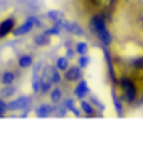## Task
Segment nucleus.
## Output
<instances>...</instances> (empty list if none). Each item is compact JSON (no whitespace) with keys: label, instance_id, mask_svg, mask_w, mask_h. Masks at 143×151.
Wrapping results in <instances>:
<instances>
[{"label":"nucleus","instance_id":"nucleus-20","mask_svg":"<svg viewBox=\"0 0 143 151\" xmlns=\"http://www.w3.org/2000/svg\"><path fill=\"white\" fill-rule=\"evenodd\" d=\"M54 65L61 70V72H64V70H66L67 67H69V65H71V60L67 59L66 55H61V57H57V59H56Z\"/></svg>","mask_w":143,"mask_h":151},{"label":"nucleus","instance_id":"nucleus-21","mask_svg":"<svg viewBox=\"0 0 143 151\" xmlns=\"http://www.w3.org/2000/svg\"><path fill=\"white\" fill-rule=\"evenodd\" d=\"M74 50H76L77 55H83V54H88L89 52V44L84 42V40H79V42L74 44Z\"/></svg>","mask_w":143,"mask_h":151},{"label":"nucleus","instance_id":"nucleus-28","mask_svg":"<svg viewBox=\"0 0 143 151\" xmlns=\"http://www.w3.org/2000/svg\"><path fill=\"white\" fill-rule=\"evenodd\" d=\"M32 92L34 94H39L40 92V77L32 79Z\"/></svg>","mask_w":143,"mask_h":151},{"label":"nucleus","instance_id":"nucleus-16","mask_svg":"<svg viewBox=\"0 0 143 151\" xmlns=\"http://www.w3.org/2000/svg\"><path fill=\"white\" fill-rule=\"evenodd\" d=\"M49 97L52 104H61V101H62V89L59 86H52V89L49 91Z\"/></svg>","mask_w":143,"mask_h":151},{"label":"nucleus","instance_id":"nucleus-26","mask_svg":"<svg viewBox=\"0 0 143 151\" xmlns=\"http://www.w3.org/2000/svg\"><path fill=\"white\" fill-rule=\"evenodd\" d=\"M7 113H9V104H7V99L0 97V118H4Z\"/></svg>","mask_w":143,"mask_h":151},{"label":"nucleus","instance_id":"nucleus-12","mask_svg":"<svg viewBox=\"0 0 143 151\" xmlns=\"http://www.w3.org/2000/svg\"><path fill=\"white\" fill-rule=\"evenodd\" d=\"M79 106H81V111H83L88 118H93V116H98V111H96V108H94L93 104L89 103V101H86V97L84 99H79Z\"/></svg>","mask_w":143,"mask_h":151},{"label":"nucleus","instance_id":"nucleus-13","mask_svg":"<svg viewBox=\"0 0 143 151\" xmlns=\"http://www.w3.org/2000/svg\"><path fill=\"white\" fill-rule=\"evenodd\" d=\"M17 79V72L15 70H10V69H7L4 70L2 74H0V84L2 86H7V84H14Z\"/></svg>","mask_w":143,"mask_h":151},{"label":"nucleus","instance_id":"nucleus-17","mask_svg":"<svg viewBox=\"0 0 143 151\" xmlns=\"http://www.w3.org/2000/svg\"><path fill=\"white\" fill-rule=\"evenodd\" d=\"M15 92H17V87L14 84H7V86H2V89H0V97L10 99V97L15 96Z\"/></svg>","mask_w":143,"mask_h":151},{"label":"nucleus","instance_id":"nucleus-27","mask_svg":"<svg viewBox=\"0 0 143 151\" xmlns=\"http://www.w3.org/2000/svg\"><path fill=\"white\" fill-rule=\"evenodd\" d=\"M64 55H66L69 60H72L77 54H76V50H74V47H71L69 44H66V50H64Z\"/></svg>","mask_w":143,"mask_h":151},{"label":"nucleus","instance_id":"nucleus-6","mask_svg":"<svg viewBox=\"0 0 143 151\" xmlns=\"http://www.w3.org/2000/svg\"><path fill=\"white\" fill-rule=\"evenodd\" d=\"M15 25H17V19L15 17H7V19H4V20L0 22V40L5 39V37H9V35L14 32Z\"/></svg>","mask_w":143,"mask_h":151},{"label":"nucleus","instance_id":"nucleus-9","mask_svg":"<svg viewBox=\"0 0 143 151\" xmlns=\"http://www.w3.org/2000/svg\"><path fill=\"white\" fill-rule=\"evenodd\" d=\"M111 99H113V106H115V111L118 116H123L125 114V109H123V97L118 96V91H116V84H111Z\"/></svg>","mask_w":143,"mask_h":151},{"label":"nucleus","instance_id":"nucleus-18","mask_svg":"<svg viewBox=\"0 0 143 151\" xmlns=\"http://www.w3.org/2000/svg\"><path fill=\"white\" fill-rule=\"evenodd\" d=\"M46 17L49 19L52 24L54 22H59V20H62V19H66V14L62 10H57V9H54V10H49V12H46Z\"/></svg>","mask_w":143,"mask_h":151},{"label":"nucleus","instance_id":"nucleus-24","mask_svg":"<svg viewBox=\"0 0 143 151\" xmlns=\"http://www.w3.org/2000/svg\"><path fill=\"white\" fill-rule=\"evenodd\" d=\"M44 32L47 34V35H51V37H52V35H61V34H62V29H61L59 25H54V24H52V27L44 29Z\"/></svg>","mask_w":143,"mask_h":151},{"label":"nucleus","instance_id":"nucleus-7","mask_svg":"<svg viewBox=\"0 0 143 151\" xmlns=\"http://www.w3.org/2000/svg\"><path fill=\"white\" fill-rule=\"evenodd\" d=\"M62 79L66 82H77L79 79H83V69L79 65H69L66 70H64V76Z\"/></svg>","mask_w":143,"mask_h":151},{"label":"nucleus","instance_id":"nucleus-19","mask_svg":"<svg viewBox=\"0 0 143 151\" xmlns=\"http://www.w3.org/2000/svg\"><path fill=\"white\" fill-rule=\"evenodd\" d=\"M89 103H91V104L94 106V108L98 109V116H101V114L105 113L106 106H105L103 103H101V101H99V97H96L94 94H91V92H89Z\"/></svg>","mask_w":143,"mask_h":151},{"label":"nucleus","instance_id":"nucleus-1","mask_svg":"<svg viewBox=\"0 0 143 151\" xmlns=\"http://www.w3.org/2000/svg\"><path fill=\"white\" fill-rule=\"evenodd\" d=\"M89 30L101 42V45H108L110 47L113 44V34L108 29V22H106L105 14H93L89 17Z\"/></svg>","mask_w":143,"mask_h":151},{"label":"nucleus","instance_id":"nucleus-4","mask_svg":"<svg viewBox=\"0 0 143 151\" xmlns=\"http://www.w3.org/2000/svg\"><path fill=\"white\" fill-rule=\"evenodd\" d=\"M32 103L30 96H19V97H10V101H7L9 104V113H15V111H22V109L29 108Z\"/></svg>","mask_w":143,"mask_h":151},{"label":"nucleus","instance_id":"nucleus-11","mask_svg":"<svg viewBox=\"0 0 143 151\" xmlns=\"http://www.w3.org/2000/svg\"><path fill=\"white\" fill-rule=\"evenodd\" d=\"M34 64V55L32 54H22L19 55V59H17V65H19V69H30Z\"/></svg>","mask_w":143,"mask_h":151},{"label":"nucleus","instance_id":"nucleus-3","mask_svg":"<svg viewBox=\"0 0 143 151\" xmlns=\"http://www.w3.org/2000/svg\"><path fill=\"white\" fill-rule=\"evenodd\" d=\"M37 19H39L37 15H29L27 19L19 25V27L15 25V29H14V32L12 34H14L15 37H24V35L30 34L32 32V29H34V25H35V22H37Z\"/></svg>","mask_w":143,"mask_h":151},{"label":"nucleus","instance_id":"nucleus-14","mask_svg":"<svg viewBox=\"0 0 143 151\" xmlns=\"http://www.w3.org/2000/svg\"><path fill=\"white\" fill-rule=\"evenodd\" d=\"M34 44L37 47H46L51 44V35H47L46 32H39L37 35H34Z\"/></svg>","mask_w":143,"mask_h":151},{"label":"nucleus","instance_id":"nucleus-23","mask_svg":"<svg viewBox=\"0 0 143 151\" xmlns=\"http://www.w3.org/2000/svg\"><path fill=\"white\" fill-rule=\"evenodd\" d=\"M89 62H91V57H89L88 54H83V55H79V57H77V65H79L83 70L89 65Z\"/></svg>","mask_w":143,"mask_h":151},{"label":"nucleus","instance_id":"nucleus-29","mask_svg":"<svg viewBox=\"0 0 143 151\" xmlns=\"http://www.w3.org/2000/svg\"><path fill=\"white\" fill-rule=\"evenodd\" d=\"M0 74H2V72H0Z\"/></svg>","mask_w":143,"mask_h":151},{"label":"nucleus","instance_id":"nucleus-5","mask_svg":"<svg viewBox=\"0 0 143 151\" xmlns=\"http://www.w3.org/2000/svg\"><path fill=\"white\" fill-rule=\"evenodd\" d=\"M54 25H59L62 30H66L67 34H71V35H84V29L77 24V22H72V20H66V19H62L59 22H54Z\"/></svg>","mask_w":143,"mask_h":151},{"label":"nucleus","instance_id":"nucleus-10","mask_svg":"<svg viewBox=\"0 0 143 151\" xmlns=\"http://www.w3.org/2000/svg\"><path fill=\"white\" fill-rule=\"evenodd\" d=\"M56 111V104H39L35 108V114L39 118H49Z\"/></svg>","mask_w":143,"mask_h":151},{"label":"nucleus","instance_id":"nucleus-8","mask_svg":"<svg viewBox=\"0 0 143 151\" xmlns=\"http://www.w3.org/2000/svg\"><path fill=\"white\" fill-rule=\"evenodd\" d=\"M72 92H74V97L76 99H84L86 96H89V84L84 79H79V81L76 82V86H74V89H72Z\"/></svg>","mask_w":143,"mask_h":151},{"label":"nucleus","instance_id":"nucleus-2","mask_svg":"<svg viewBox=\"0 0 143 151\" xmlns=\"http://www.w3.org/2000/svg\"><path fill=\"white\" fill-rule=\"evenodd\" d=\"M116 84L121 87V91H123V99L126 101V104L133 106L135 101H136V94H138L136 86H135V81L130 79L128 76H120Z\"/></svg>","mask_w":143,"mask_h":151},{"label":"nucleus","instance_id":"nucleus-22","mask_svg":"<svg viewBox=\"0 0 143 151\" xmlns=\"http://www.w3.org/2000/svg\"><path fill=\"white\" fill-rule=\"evenodd\" d=\"M42 69H44V64L39 60V62H34L32 64V79H37V77H40V72H42Z\"/></svg>","mask_w":143,"mask_h":151},{"label":"nucleus","instance_id":"nucleus-15","mask_svg":"<svg viewBox=\"0 0 143 151\" xmlns=\"http://www.w3.org/2000/svg\"><path fill=\"white\" fill-rule=\"evenodd\" d=\"M62 106H64L69 113L74 114V116H83V113L76 108V101H74L72 97H66V99H64V103H62Z\"/></svg>","mask_w":143,"mask_h":151},{"label":"nucleus","instance_id":"nucleus-25","mask_svg":"<svg viewBox=\"0 0 143 151\" xmlns=\"http://www.w3.org/2000/svg\"><path fill=\"white\" fill-rule=\"evenodd\" d=\"M67 113H69V111H67L66 108H64V106H62V104H56V111H54V114L56 116H57V118H64V116H67Z\"/></svg>","mask_w":143,"mask_h":151}]
</instances>
